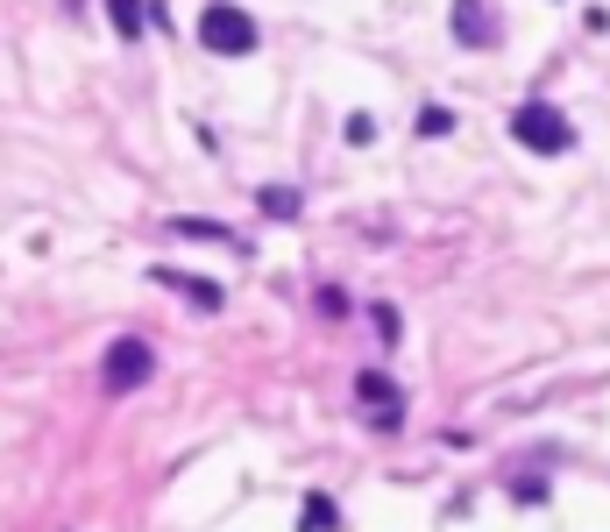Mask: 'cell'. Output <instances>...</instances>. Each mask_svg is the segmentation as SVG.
<instances>
[{"label": "cell", "mask_w": 610, "mask_h": 532, "mask_svg": "<svg viewBox=\"0 0 610 532\" xmlns=\"http://www.w3.org/2000/svg\"><path fill=\"white\" fill-rule=\"evenodd\" d=\"M511 135L532 149V157H561V149H575L568 114H561V107H547V100H525V107L511 114Z\"/></svg>", "instance_id": "cell-1"}, {"label": "cell", "mask_w": 610, "mask_h": 532, "mask_svg": "<svg viewBox=\"0 0 610 532\" xmlns=\"http://www.w3.org/2000/svg\"><path fill=\"white\" fill-rule=\"evenodd\" d=\"M355 398H362V405L376 412V419H369L376 433H398V426H405V391L391 384L384 369H362V376H355Z\"/></svg>", "instance_id": "cell-4"}, {"label": "cell", "mask_w": 610, "mask_h": 532, "mask_svg": "<svg viewBox=\"0 0 610 532\" xmlns=\"http://www.w3.org/2000/svg\"><path fill=\"white\" fill-rule=\"evenodd\" d=\"M171 235H185V242H242L235 227H220V220H199V213H178V220H171Z\"/></svg>", "instance_id": "cell-8"}, {"label": "cell", "mask_w": 610, "mask_h": 532, "mask_svg": "<svg viewBox=\"0 0 610 532\" xmlns=\"http://www.w3.org/2000/svg\"><path fill=\"white\" fill-rule=\"evenodd\" d=\"M199 43L213 50V57H249L256 43H263V29L242 15V8H227V0H213V8L199 15Z\"/></svg>", "instance_id": "cell-2"}, {"label": "cell", "mask_w": 610, "mask_h": 532, "mask_svg": "<svg viewBox=\"0 0 610 532\" xmlns=\"http://www.w3.org/2000/svg\"><path fill=\"white\" fill-rule=\"evenodd\" d=\"M149 369H157V355H149V341H135V334H121L114 348H107V362H100V384L121 398V391H135V384H149Z\"/></svg>", "instance_id": "cell-3"}, {"label": "cell", "mask_w": 610, "mask_h": 532, "mask_svg": "<svg viewBox=\"0 0 610 532\" xmlns=\"http://www.w3.org/2000/svg\"><path fill=\"white\" fill-rule=\"evenodd\" d=\"M256 206H263L270 220H298V213H305V199H298L291 185H263V192H256Z\"/></svg>", "instance_id": "cell-9"}, {"label": "cell", "mask_w": 610, "mask_h": 532, "mask_svg": "<svg viewBox=\"0 0 610 532\" xmlns=\"http://www.w3.org/2000/svg\"><path fill=\"white\" fill-rule=\"evenodd\" d=\"M149 277H157L164 291H178V298H192L199 313H220V298H227V291H220L213 277H192V270H171V263H157V270H149Z\"/></svg>", "instance_id": "cell-6"}, {"label": "cell", "mask_w": 610, "mask_h": 532, "mask_svg": "<svg viewBox=\"0 0 610 532\" xmlns=\"http://www.w3.org/2000/svg\"><path fill=\"white\" fill-rule=\"evenodd\" d=\"M334 525H341L334 497H327V490H305V504H298V532H334Z\"/></svg>", "instance_id": "cell-7"}, {"label": "cell", "mask_w": 610, "mask_h": 532, "mask_svg": "<svg viewBox=\"0 0 610 532\" xmlns=\"http://www.w3.org/2000/svg\"><path fill=\"white\" fill-rule=\"evenodd\" d=\"M447 128H454L447 107H426V114H419V135H447Z\"/></svg>", "instance_id": "cell-13"}, {"label": "cell", "mask_w": 610, "mask_h": 532, "mask_svg": "<svg viewBox=\"0 0 610 532\" xmlns=\"http://www.w3.org/2000/svg\"><path fill=\"white\" fill-rule=\"evenodd\" d=\"M107 15H114L121 36H142V15H149V8H142V0H107Z\"/></svg>", "instance_id": "cell-10"}, {"label": "cell", "mask_w": 610, "mask_h": 532, "mask_svg": "<svg viewBox=\"0 0 610 532\" xmlns=\"http://www.w3.org/2000/svg\"><path fill=\"white\" fill-rule=\"evenodd\" d=\"M369 320H376V334H384V341H398V327H405L398 306H369Z\"/></svg>", "instance_id": "cell-12"}, {"label": "cell", "mask_w": 610, "mask_h": 532, "mask_svg": "<svg viewBox=\"0 0 610 532\" xmlns=\"http://www.w3.org/2000/svg\"><path fill=\"white\" fill-rule=\"evenodd\" d=\"M341 135H348L355 149H369V142H376V121H369V114H348V128H341Z\"/></svg>", "instance_id": "cell-11"}, {"label": "cell", "mask_w": 610, "mask_h": 532, "mask_svg": "<svg viewBox=\"0 0 610 532\" xmlns=\"http://www.w3.org/2000/svg\"><path fill=\"white\" fill-rule=\"evenodd\" d=\"M454 43H462V50H497L504 43L490 0H454Z\"/></svg>", "instance_id": "cell-5"}, {"label": "cell", "mask_w": 610, "mask_h": 532, "mask_svg": "<svg viewBox=\"0 0 610 532\" xmlns=\"http://www.w3.org/2000/svg\"><path fill=\"white\" fill-rule=\"evenodd\" d=\"M320 313H327V320H341V313H348V291H334V284H327V291H320Z\"/></svg>", "instance_id": "cell-14"}]
</instances>
